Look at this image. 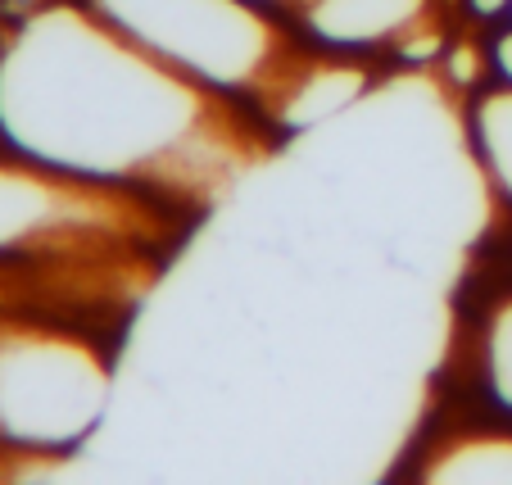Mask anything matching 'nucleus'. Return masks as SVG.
<instances>
[{
    "mask_svg": "<svg viewBox=\"0 0 512 485\" xmlns=\"http://www.w3.org/2000/svg\"><path fill=\"white\" fill-rule=\"evenodd\" d=\"M481 368H485V386L512 413V295L499 300L485 318V336H481Z\"/></svg>",
    "mask_w": 512,
    "mask_h": 485,
    "instance_id": "8",
    "label": "nucleus"
},
{
    "mask_svg": "<svg viewBox=\"0 0 512 485\" xmlns=\"http://www.w3.org/2000/svg\"><path fill=\"white\" fill-rule=\"evenodd\" d=\"M472 136H476V150H481V164L490 173V182L512 200V82L490 87L476 100Z\"/></svg>",
    "mask_w": 512,
    "mask_h": 485,
    "instance_id": "7",
    "label": "nucleus"
},
{
    "mask_svg": "<svg viewBox=\"0 0 512 485\" xmlns=\"http://www.w3.org/2000/svg\"><path fill=\"white\" fill-rule=\"evenodd\" d=\"M422 476L449 485H512V436L476 431V436L445 440L440 454L426 458Z\"/></svg>",
    "mask_w": 512,
    "mask_h": 485,
    "instance_id": "6",
    "label": "nucleus"
},
{
    "mask_svg": "<svg viewBox=\"0 0 512 485\" xmlns=\"http://www.w3.org/2000/svg\"><path fill=\"white\" fill-rule=\"evenodd\" d=\"M494 64H499V73H503V82H512V28L503 32L499 41H494Z\"/></svg>",
    "mask_w": 512,
    "mask_h": 485,
    "instance_id": "9",
    "label": "nucleus"
},
{
    "mask_svg": "<svg viewBox=\"0 0 512 485\" xmlns=\"http://www.w3.org/2000/svg\"><path fill=\"white\" fill-rule=\"evenodd\" d=\"M363 87V68L349 64L345 50L295 55L290 50L268 82L259 87V105L281 127H313L327 114L345 109Z\"/></svg>",
    "mask_w": 512,
    "mask_h": 485,
    "instance_id": "5",
    "label": "nucleus"
},
{
    "mask_svg": "<svg viewBox=\"0 0 512 485\" xmlns=\"http://www.w3.org/2000/svg\"><path fill=\"white\" fill-rule=\"evenodd\" d=\"M87 5L155 59L223 96H259V87L295 50L259 0H87Z\"/></svg>",
    "mask_w": 512,
    "mask_h": 485,
    "instance_id": "2",
    "label": "nucleus"
},
{
    "mask_svg": "<svg viewBox=\"0 0 512 485\" xmlns=\"http://www.w3.org/2000/svg\"><path fill=\"white\" fill-rule=\"evenodd\" d=\"M0 141L141 195H218L254 159L223 91L155 59L91 5L37 10L0 41Z\"/></svg>",
    "mask_w": 512,
    "mask_h": 485,
    "instance_id": "1",
    "label": "nucleus"
},
{
    "mask_svg": "<svg viewBox=\"0 0 512 485\" xmlns=\"http://www.w3.org/2000/svg\"><path fill=\"white\" fill-rule=\"evenodd\" d=\"M300 23L327 50H417L440 37L431 0H300Z\"/></svg>",
    "mask_w": 512,
    "mask_h": 485,
    "instance_id": "4",
    "label": "nucleus"
},
{
    "mask_svg": "<svg viewBox=\"0 0 512 485\" xmlns=\"http://www.w3.org/2000/svg\"><path fill=\"white\" fill-rule=\"evenodd\" d=\"M109 395L105 354L82 336L0 322V440L68 449L96 427Z\"/></svg>",
    "mask_w": 512,
    "mask_h": 485,
    "instance_id": "3",
    "label": "nucleus"
},
{
    "mask_svg": "<svg viewBox=\"0 0 512 485\" xmlns=\"http://www.w3.org/2000/svg\"><path fill=\"white\" fill-rule=\"evenodd\" d=\"M467 10L481 19H503V14H512V0H467Z\"/></svg>",
    "mask_w": 512,
    "mask_h": 485,
    "instance_id": "10",
    "label": "nucleus"
},
{
    "mask_svg": "<svg viewBox=\"0 0 512 485\" xmlns=\"http://www.w3.org/2000/svg\"><path fill=\"white\" fill-rule=\"evenodd\" d=\"M259 5H300V0H259Z\"/></svg>",
    "mask_w": 512,
    "mask_h": 485,
    "instance_id": "11",
    "label": "nucleus"
}]
</instances>
